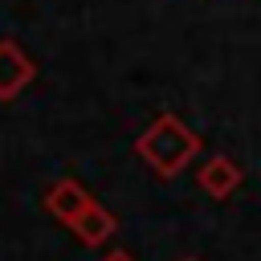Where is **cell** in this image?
Here are the masks:
<instances>
[{
    "label": "cell",
    "instance_id": "cell-5",
    "mask_svg": "<svg viewBox=\"0 0 261 261\" xmlns=\"http://www.w3.org/2000/svg\"><path fill=\"white\" fill-rule=\"evenodd\" d=\"M69 228H73V232H77V237H82L86 245H102V241H106V237L114 232V216H110L106 208L90 204V208H86V212H82V216H77V220H73Z\"/></svg>",
    "mask_w": 261,
    "mask_h": 261
},
{
    "label": "cell",
    "instance_id": "cell-1",
    "mask_svg": "<svg viewBox=\"0 0 261 261\" xmlns=\"http://www.w3.org/2000/svg\"><path fill=\"white\" fill-rule=\"evenodd\" d=\"M135 151L159 171V175H171V171H179L196 151H200V143H196V135L179 122V118H171V114H159L155 118V126L135 143Z\"/></svg>",
    "mask_w": 261,
    "mask_h": 261
},
{
    "label": "cell",
    "instance_id": "cell-3",
    "mask_svg": "<svg viewBox=\"0 0 261 261\" xmlns=\"http://www.w3.org/2000/svg\"><path fill=\"white\" fill-rule=\"evenodd\" d=\"M90 204H94V200L86 196V188H82L77 179H61V184H57V188L45 196V208H49L53 216H61L65 224H73V220H77V216H82Z\"/></svg>",
    "mask_w": 261,
    "mask_h": 261
},
{
    "label": "cell",
    "instance_id": "cell-6",
    "mask_svg": "<svg viewBox=\"0 0 261 261\" xmlns=\"http://www.w3.org/2000/svg\"><path fill=\"white\" fill-rule=\"evenodd\" d=\"M106 261H130V257H126V253H110Z\"/></svg>",
    "mask_w": 261,
    "mask_h": 261
},
{
    "label": "cell",
    "instance_id": "cell-4",
    "mask_svg": "<svg viewBox=\"0 0 261 261\" xmlns=\"http://www.w3.org/2000/svg\"><path fill=\"white\" fill-rule=\"evenodd\" d=\"M237 184H241V167L232 159H224V155H216V159H208V167H200V188L212 192L216 200L228 196Z\"/></svg>",
    "mask_w": 261,
    "mask_h": 261
},
{
    "label": "cell",
    "instance_id": "cell-2",
    "mask_svg": "<svg viewBox=\"0 0 261 261\" xmlns=\"http://www.w3.org/2000/svg\"><path fill=\"white\" fill-rule=\"evenodd\" d=\"M33 82V61L16 49V45H0V98H16V90H24Z\"/></svg>",
    "mask_w": 261,
    "mask_h": 261
}]
</instances>
